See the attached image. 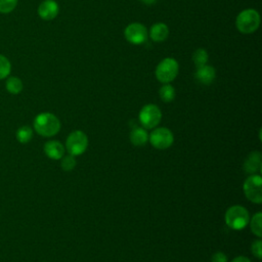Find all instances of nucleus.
I'll return each mask as SVG.
<instances>
[{"instance_id":"nucleus-12","label":"nucleus","mask_w":262,"mask_h":262,"mask_svg":"<svg viewBox=\"0 0 262 262\" xmlns=\"http://www.w3.org/2000/svg\"><path fill=\"white\" fill-rule=\"evenodd\" d=\"M243 168H244V171L250 175L258 174L262 168L261 154L257 150L249 154L244 162Z\"/></svg>"},{"instance_id":"nucleus-8","label":"nucleus","mask_w":262,"mask_h":262,"mask_svg":"<svg viewBox=\"0 0 262 262\" xmlns=\"http://www.w3.org/2000/svg\"><path fill=\"white\" fill-rule=\"evenodd\" d=\"M150 144L157 149L169 148L174 142V135L172 131L166 127H158L148 134Z\"/></svg>"},{"instance_id":"nucleus-4","label":"nucleus","mask_w":262,"mask_h":262,"mask_svg":"<svg viewBox=\"0 0 262 262\" xmlns=\"http://www.w3.org/2000/svg\"><path fill=\"white\" fill-rule=\"evenodd\" d=\"M179 73V63L173 57H166L162 59L155 70V76L162 84L171 83L175 80Z\"/></svg>"},{"instance_id":"nucleus-1","label":"nucleus","mask_w":262,"mask_h":262,"mask_svg":"<svg viewBox=\"0 0 262 262\" xmlns=\"http://www.w3.org/2000/svg\"><path fill=\"white\" fill-rule=\"evenodd\" d=\"M36 132L43 137H52L60 130L59 119L51 113H41L34 120Z\"/></svg>"},{"instance_id":"nucleus-3","label":"nucleus","mask_w":262,"mask_h":262,"mask_svg":"<svg viewBox=\"0 0 262 262\" xmlns=\"http://www.w3.org/2000/svg\"><path fill=\"white\" fill-rule=\"evenodd\" d=\"M224 220L229 228L233 230H242L248 225L250 221V214L245 207L234 205L226 210Z\"/></svg>"},{"instance_id":"nucleus-22","label":"nucleus","mask_w":262,"mask_h":262,"mask_svg":"<svg viewBox=\"0 0 262 262\" xmlns=\"http://www.w3.org/2000/svg\"><path fill=\"white\" fill-rule=\"evenodd\" d=\"M60 160H61L60 166L63 171H72V170H74V168L77 165L75 157L70 154L68 156H63Z\"/></svg>"},{"instance_id":"nucleus-2","label":"nucleus","mask_w":262,"mask_h":262,"mask_svg":"<svg viewBox=\"0 0 262 262\" xmlns=\"http://www.w3.org/2000/svg\"><path fill=\"white\" fill-rule=\"evenodd\" d=\"M260 26V14L254 8L242 10L235 18V27L242 34L248 35L255 33Z\"/></svg>"},{"instance_id":"nucleus-6","label":"nucleus","mask_w":262,"mask_h":262,"mask_svg":"<svg viewBox=\"0 0 262 262\" xmlns=\"http://www.w3.org/2000/svg\"><path fill=\"white\" fill-rule=\"evenodd\" d=\"M138 120L145 129L156 128L162 120V112L160 107L154 103H147L142 106L138 114Z\"/></svg>"},{"instance_id":"nucleus-20","label":"nucleus","mask_w":262,"mask_h":262,"mask_svg":"<svg viewBox=\"0 0 262 262\" xmlns=\"http://www.w3.org/2000/svg\"><path fill=\"white\" fill-rule=\"evenodd\" d=\"M33 137V131L29 126H23L16 131V138L20 143L29 142Z\"/></svg>"},{"instance_id":"nucleus-10","label":"nucleus","mask_w":262,"mask_h":262,"mask_svg":"<svg viewBox=\"0 0 262 262\" xmlns=\"http://www.w3.org/2000/svg\"><path fill=\"white\" fill-rule=\"evenodd\" d=\"M38 15L44 20L55 18L59 12L58 3L55 0H43L38 6Z\"/></svg>"},{"instance_id":"nucleus-24","label":"nucleus","mask_w":262,"mask_h":262,"mask_svg":"<svg viewBox=\"0 0 262 262\" xmlns=\"http://www.w3.org/2000/svg\"><path fill=\"white\" fill-rule=\"evenodd\" d=\"M251 252L257 259H261V257H262V241L260 239V237L252 243Z\"/></svg>"},{"instance_id":"nucleus-18","label":"nucleus","mask_w":262,"mask_h":262,"mask_svg":"<svg viewBox=\"0 0 262 262\" xmlns=\"http://www.w3.org/2000/svg\"><path fill=\"white\" fill-rule=\"evenodd\" d=\"M209 59V54L205 48H198L192 53V61L195 68L207 64Z\"/></svg>"},{"instance_id":"nucleus-25","label":"nucleus","mask_w":262,"mask_h":262,"mask_svg":"<svg viewBox=\"0 0 262 262\" xmlns=\"http://www.w3.org/2000/svg\"><path fill=\"white\" fill-rule=\"evenodd\" d=\"M211 262H227V256L223 252H216L212 255Z\"/></svg>"},{"instance_id":"nucleus-17","label":"nucleus","mask_w":262,"mask_h":262,"mask_svg":"<svg viewBox=\"0 0 262 262\" xmlns=\"http://www.w3.org/2000/svg\"><path fill=\"white\" fill-rule=\"evenodd\" d=\"M250 228L253 234H255L258 237L262 236V213L257 212L253 215V217L249 221Z\"/></svg>"},{"instance_id":"nucleus-11","label":"nucleus","mask_w":262,"mask_h":262,"mask_svg":"<svg viewBox=\"0 0 262 262\" xmlns=\"http://www.w3.org/2000/svg\"><path fill=\"white\" fill-rule=\"evenodd\" d=\"M216 78V70L212 67L207 64L198 67L194 72V79L202 85H210L214 82Z\"/></svg>"},{"instance_id":"nucleus-19","label":"nucleus","mask_w":262,"mask_h":262,"mask_svg":"<svg viewBox=\"0 0 262 262\" xmlns=\"http://www.w3.org/2000/svg\"><path fill=\"white\" fill-rule=\"evenodd\" d=\"M6 89L11 94H18L23 90V82L17 77H9L6 81Z\"/></svg>"},{"instance_id":"nucleus-7","label":"nucleus","mask_w":262,"mask_h":262,"mask_svg":"<svg viewBox=\"0 0 262 262\" xmlns=\"http://www.w3.org/2000/svg\"><path fill=\"white\" fill-rule=\"evenodd\" d=\"M88 147V137L85 132L75 130L71 132L66 140V148L70 155L77 157L86 151Z\"/></svg>"},{"instance_id":"nucleus-16","label":"nucleus","mask_w":262,"mask_h":262,"mask_svg":"<svg viewBox=\"0 0 262 262\" xmlns=\"http://www.w3.org/2000/svg\"><path fill=\"white\" fill-rule=\"evenodd\" d=\"M159 95L162 101L168 103L175 99L176 91H175V88L170 83H166V84H163V86L160 88Z\"/></svg>"},{"instance_id":"nucleus-13","label":"nucleus","mask_w":262,"mask_h":262,"mask_svg":"<svg viewBox=\"0 0 262 262\" xmlns=\"http://www.w3.org/2000/svg\"><path fill=\"white\" fill-rule=\"evenodd\" d=\"M148 36L154 42H164L169 36V28L165 23H156L150 27Z\"/></svg>"},{"instance_id":"nucleus-15","label":"nucleus","mask_w":262,"mask_h":262,"mask_svg":"<svg viewBox=\"0 0 262 262\" xmlns=\"http://www.w3.org/2000/svg\"><path fill=\"white\" fill-rule=\"evenodd\" d=\"M129 139L131 143L135 146H143L148 140V133L145 128L135 126L132 128L129 134Z\"/></svg>"},{"instance_id":"nucleus-14","label":"nucleus","mask_w":262,"mask_h":262,"mask_svg":"<svg viewBox=\"0 0 262 262\" xmlns=\"http://www.w3.org/2000/svg\"><path fill=\"white\" fill-rule=\"evenodd\" d=\"M64 146L58 140L47 141L44 145L46 156L52 160H60L64 156Z\"/></svg>"},{"instance_id":"nucleus-21","label":"nucleus","mask_w":262,"mask_h":262,"mask_svg":"<svg viewBox=\"0 0 262 262\" xmlns=\"http://www.w3.org/2000/svg\"><path fill=\"white\" fill-rule=\"evenodd\" d=\"M11 71V63L8 58L0 54V80L6 78Z\"/></svg>"},{"instance_id":"nucleus-27","label":"nucleus","mask_w":262,"mask_h":262,"mask_svg":"<svg viewBox=\"0 0 262 262\" xmlns=\"http://www.w3.org/2000/svg\"><path fill=\"white\" fill-rule=\"evenodd\" d=\"M143 4H145V5H152L154 3H156L157 2V0H140Z\"/></svg>"},{"instance_id":"nucleus-23","label":"nucleus","mask_w":262,"mask_h":262,"mask_svg":"<svg viewBox=\"0 0 262 262\" xmlns=\"http://www.w3.org/2000/svg\"><path fill=\"white\" fill-rule=\"evenodd\" d=\"M17 4V0H0V12L9 13Z\"/></svg>"},{"instance_id":"nucleus-5","label":"nucleus","mask_w":262,"mask_h":262,"mask_svg":"<svg viewBox=\"0 0 262 262\" xmlns=\"http://www.w3.org/2000/svg\"><path fill=\"white\" fill-rule=\"evenodd\" d=\"M243 190L246 198L254 203H262V178L259 174H252L247 177L243 184Z\"/></svg>"},{"instance_id":"nucleus-26","label":"nucleus","mask_w":262,"mask_h":262,"mask_svg":"<svg viewBox=\"0 0 262 262\" xmlns=\"http://www.w3.org/2000/svg\"><path fill=\"white\" fill-rule=\"evenodd\" d=\"M231 262H251V260L245 256H237V257H234Z\"/></svg>"},{"instance_id":"nucleus-9","label":"nucleus","mask_w":262,"mask_h":262,"mask_svg":"<svg viewBox=\"0 0 262 262\" xmlns=\"http://www.w3.org/2000/svg\"><path fill=\"white\" fill-rule=\"evenodd\" d=\"M124 36L129 43L133 45H140L147 40L148 31L141 23H130L124 30Z\"/></svg>"}]
</instances>
